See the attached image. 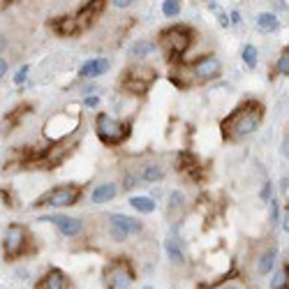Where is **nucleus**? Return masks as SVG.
Here are the masks:
<instances>
[{
  "label": "nucleus",
  "instance_id": "f257e3e1",
  "mask_svg": "<svg viewBox=\"0 0 289 289\" xmlns=\"http://www.w3.org/2000/svg\"><path fill=\"white\" fill-rule=\"evenodd\" d=\"M261 118H264V107H261L257 100L241 104L238 109H234L227 118L222 121V134L229 141H241L247 134L257 130L261 125Z\"/></svg>",
  "mask_w": 289,
  "mask_h": 289
},
{
  "label": "nucleus",
  "instance_id": "f03ea898",
  "mask_svg": "<svg viewBox=\"0 0 289 289\" xmlns=\"http://www.w3.org/2000/svg\"><path fill=\"white\" fill-rule=\"evenodd\" d=\"M84 195V185H58L42 195L35 206H51V208H65V206H74Z\"/></svg>",
  "mask_w": 289,
  "mask_h": 289
},
{
  "label": "nucleus",
  "instance_id": "7ed1b4c3",
  "mask_svg": "<svg viewBox=\"0 0 289 289\" xmlns=\"http://www.w3.org/2000/svg\"><path fill=\"white\" fill-rule=\"evenodd\" d=\"M95 125H98V137L109 146L121 144L127 137V132H130V127H127L125 123L118 121V118H111L109 113H98Z\"/></svg>",
  "mask_w": 289,
  "mask_h": 289
},
{
  "label": "nucleus",
  "instance_id": "20e7f679",
  "mask_svg": "<svg viewBox=\"0 0 289 289\" xmlns=\"http://www.w3.org/2000/svg\"><path fill=\"white\" fill-rule=\"evenodd\" d=\"M132 280H134V271L125 259L113 261L111 266L104 268V282L109 289H130Z\"/></svg>",
  "mask_w": 289,
  "mask_h": 289
},
{
  "label": "nucleus",
  "instance_id": "39448f33",
  "mask_svg": "<svg viewBox=\"0 0 289 289\" xmlns=\"http://www.w3.org/2000/svg\"><path fill=\"white\" fill-rule=\"evenodd\" d=\"M162 42H164V47H167L169 53L183 56L192 44V30L187 28V26H174V28H169L162 33Z\"/></svg>",
  "mask_w": 289,
  "mask_h": 289
},
{
  "label": "nucleus",
  "instance_id": "423d86ee",
  "mask_svg": "<svg viewBox=\"0 0 289 289\" xmlns=\"http://www.w3.org/2000/svg\"><path fill=\"white\" fill-rule=\"evenodd\" d=\"M28 245V232H26L21 224H10L5 232V241H3V247H5L7 257H19L21 252Z\"/></svg>",
  "mask_w": 289,
  "mask_h": 289
},
{
  "label": "nucleus",
  "instance_id": "0eeeda50",
  "mask_svg": "<svg viewBox=\"0 0 289 289\" xmlns=\"http://www.w3.org/2000/svg\"><path fill=\"white\" fill-rule=\"evenodd\" d=\"M190 72L195 79L199 81H210L220 76V61L215 56H201L190 65Z\"/></svg>",
  "mask_w": 289,
  "mask_h": 289
},
{
  "label": "nucleus",
  "instance_id": "6e6552de",
  "mask_svg": "<svg viewBox=\"0 0 289 289\" xmlns=\"http://www.w3.org/2000/svg\"><path fill=\"white\" fill-rule=\"evenodd\" d=\"M104 5H107V0H88L84 7H81L79 12H76V16H74V24H76V30H86L90 24H93L95 19H98L100 14H102V10H104Z\"/></svg>",
  "mask_w": 289,
  "mask_h": 289
},
{
  "label": "nucleus",
  "instance_id": "1a4fd4ad",
  "mask_svg": "<svg viewBox=\"0 0 289 289\" xmlns=\"http://www.w3.org/2000/svg\"><path fill=\"white\" fill-rule=\"evenodd\" d=\"M40 222H53L63 236H79L84 229V222L79 218H70V215H47Z\"/></svg>",
  "mask_w": 289,
  "mask_h": 289
},
{
  "label": "nucleus",
  "instance_id": "9d476101",
  "mask_svg": "<svg viewBox=\"0 0 289 289\" xmlns=\"http://www.w3.org/2000/svg\"><path fill=\"white\" fill-rule=\"evenodd\" d=\"M72 146H74V141H63V139H58V144L53 146V148H49L47 150V155L42 158V162H37V167H44V169H53V167H58V164L65 160V155L72 150Z\"/></svg>",
  "mask_w": 289,
  "mask_h": 289
},
{
  "label": "nucleus",
  "instance_id": "9b49d317",
  "mask_svg": "<svg viewBox=\"0 0 289 289\" xmlns=\"http://www.w3.org/2000/svg\"><path fill=\"white\" fill-rule=\"evenodd\" d=\"M116 195H118V185H116V183H102V185H98L93 190L90 201L100 206V204H107V201L116 199Z\"/></svg>",
  "mask_w": 289,
  "mask_h": 289
},
{
  "label": "nucleus",
  "instance_id": "f8f14e48",
  "mask_svg": "<svg viewBox=\"0 0 289 289\" xmlns=\"http://www.w3.org/2000/svg\"><path fill=\"white\" fill-rule=\"evenodd\" d=\"M37 289H67V275L61 268H51Z\"/></svg>",
  "mask_w": 289,
  "mask_h": 289
},
{
  "label": "nucleus",
  "instance_id": "ddd939ff",
  "mask_svg": "<svg viewBox=\"0 0 289 289\" xmlns=\"http://www.w3.org/2000/svg\"><path fill=\"white\" fill-rule=\"evenodd\" d=\"M109 220H111V222H116V224H121L127 234H139L141 229H144V224H141L137 218H130V215H123V213L109 215Z\"/></svg>",
  "mask_w": 289,
  "mask_h": 289
},
{
  "label": "nucleus",
  "instance_id": "4468645a",
  "mask_svg": "<svg viewBox=\"0 0 289 289\" xmlns=\"http://www.w3.org/2000/svg\"><path fill=\"white\" fill-rule=\"evenodd\" d=\"M51 26L61 37H72V35L79 33V30H76V24H74V16H61V19L51 21Z\"/></svg>",
  "mask_w": 289,
  "mask_h": 289
},
{
  "label": "nucleus",
  "instance_id": "2eb2a0df",
  "mask_svg": "<svg viewBox=\"0 0 289 289\" xmlns=\"http://www.w3.org/2000/svg\"><path fill=\"white\" fill-rule=\"evenodd\" d=\"M164 250H167L169 259L176 261V264H183V261H185V252H183V245H181V241H178V236H169L167 241H164Z\"/></svg>",
  "mask_w": 289,
  "mask_h": 289
},
{
  "label": "nucleus",
  "instance_id": "dca6fc26",
  "mask_svg": "<svg viewBox=\"0 0 289 289\" xmlns=\"http://www.w3.org/2000/svg\"><path fill=\"white\" fill-rule=\"evenodd\" d=\"M257 28H259L261 33H275V30L280 28V19L275 14H271V12H261V14L257 16Z\"/></svg>",
  "mask_w": 289,
  "mask_h": 289
},
{
  "label": "nucleus",
  "instance_id": "f3484780",
  "mask_svg": "<svg viewBox=\"0 0 289 289\" xmlns=\"http://www.w3.org/2000/svg\"><path fill=\"white\" fill-rule=\"evenodd\" d=\"M162 178H164L162 167H158V164H148V167H144L139 181H144V183H160Z\"/></svg>",
  "mask_w": 289,
  "mask_h": 289
},
{
  "label": "nucleus",
  "instance_id": "a211bd4d",
  "mask_svg": "<svg viewBox=\"0 0 289 289\" xmlns=\"http://www.w3.org/2000/svg\"><path fill=\"white\" fill-rule=\"evenodd\" d=\"M123 90H125V93H132V95H144L146 90H148V84H144V81H139V79H132V76L125 74V79H123Z\"/></svg>",
  "mask_w": 289,
  "mask_h": 289
},
{
  "label": "nucleus",
  "instance_id": "6ab92c4d",
  "mask_svg": "<svg viewBox=\"0 0 289 289\" xmlns=\"http://www.w3.org/2000/svg\"><path fill=\"white\" fill-rule=\"evenodd\" d=\"M275 255H278V247H268V252L259 257V273L266 275L273 271V264H275Z\"/></svg>",
  "mask_w": 289,
  "mask_h": 289
},
{
  "label": "nucleus",
  "instance_id": "aec40b11",
  "mask_svg": "<svg viewBox=\"0 0 289 289\" xmlns=\"http://www.w3.org/2000/svg\"><path fill=\"white\" fill-rule=\"evenodd\" d=\"M153 51H155V42H148V40H139V42H134L132 44V49H130V53L132 56H137V58H146V56H150Z\"/></svg>",
  "mask_w": 289,
  "mask_h": 289
},
{
  "label": "nucleus",
  "instance_id": "412c9836",
  "mask_svg": "<svg viewBox=\"0 0 289 289\" xmlns=\"http://www.w3.org/2000/svg\"><path fill=\"white\" fill-rule=\"evenodd\" d=\"M130 206L132 208H137L139 213H153L155 210V201L150 199V197H132Z\"/></svg>",
  "mask_w": 289,
  "mask_h": 289
},
{
  "label": "nucleus",
  "instance_id": "4be33fe9",
  "mask_svg": "<svg viewBox=\"0 0 289 289\" xmlns=\"http://www.w3.org/2000/svg\"><path fill=\"white\" fill-rule=\"evenodd\" d=\"M127 76L139 79V81H144V84L150 86V81L155 79V70H150V67H132V70H127Z\"/></svg>",
  "mask_w": 289,
  "mask_h": 289
},
{
  "label": "nucleus",
  "instance_id": "5701e85b",
  "mask_svg": "<svg viewBox=\"0 0 289 289\" xmlns=\"http://www.w3.org/2000/svg\"><path fill=\"white\" fill-rule=\"evenodd\" d=\"M287 273H289V266H287V261H284L282 271L275 273L273 280H271V289H287Z\"/></svg>",
  "mask_w": 289,
  "mask_h": 289
},
{
  "label": "nucleus",
  "instance_id": "b1692460",
  "mask_svg": "<svg viewBox=\"0 0 289 289\" xmlns=\"http://www.w3.org/2000/svg\"><path fill=\"white\" fill-rule=\"evenodd\" d=\"M162 14L167 19H174V16L181 14V0H164L162 3Z\"/></svg>",
  "mask_w": 289,
  "mask_h": 289
},
{
  "label": "nucleus",
  "instance_id": "393cba45",
  "mask_svg": "<svg viewBox=\"0 0 289 289\" xmlns=\"http://www.w3.org/2000/svg\"><path fill=\"white\" fill-rule=\"evenodd\" d=\"M210 289H250L241 278H229V280H222V282L213 284Z\"/></svg>",
  "mask_w": 289,
  "mask_h": 289
},
{
  "label": "nucleus",
  "instance_id": "a878e982",
  "mask_svg": "<svg viewBox=\"0 0 289 289\" xmlns=\"http://www.w3.org/2000/svg\"><path fill=\"white\" fill-rule=\"evenodd\" d=\"M241 56H243V63H245L250 70L252 67H257V49L252 47V44H245V47H243Z\"/></svg>",
  "mask_w": 289,
  "mask_h": 289
},
{
  "label": "nucleus",
  "instance_id": "bb28decb",
  "mask_svg": "<svg viewBox=\"0 0 289 289\" xmlns=\"http://www.w3.org/2000/svg\"><path fill=\"white\" fill-rule=\"evenodd\" d=\"M109 236H111V241H116V243H123L130 234L125 232V229L121 227V224H116V222H109Z\"/></svg>",
  "mask_w": 289,
  "mask_h": 289
},
{
  "label": "nucleus",
  "instance_id": "cd10ccee",
  "mask_svg": "<svg viewBox=\"0 0 289 289\" xmlns=\"http://www.w3.org/2000/svg\"><path fill=\"white\" fill-rule=\"evenodd\" d=\"M275 74H280V76L289 74V56H287V51H284L282 56L278 58V63H275Z\"/></svg>",
  "mask_w": 289,
  "mask_h": 289
},
{
  "label": "nucleus",
  "instance_id": "c85d7f7f",
  "mask_svg": "<svg viewBox=\"0 0 289 289\" xmlns=\"http://www.w3.org/2000/svg\"><path fill=\"white\" fill-rule=\"evenodd\" d=\"M109 67H111V63L107 61V58H98L95 61V76H102L109 72Z\"/></svg>",
  "mask_w": 289,
  "mask_h": 289
},
{
  "label": "nucleus",
  "instance_id": "c756f323",
  "mask_svg": "<svg viewBox=\"0 0 289 289\" xmlns=\"http://www.w3.org/2000/svg\"><path fill=\"white\" fill-rule=\"evenodd\" d=\"M26 79H28V65H24V67H19V70H16V74H14V84H16V86H24V84H26Z\"/></svg>",
  "mask_w": 289,
  "mask_h": 289
},
{
  "label": "nucleus",
  "instance_id": "7c9ffc66",
  "mask_svg": "<svg viewBox=\"0 0 289 289\" xmlns=\"http://www.w3.org/2000/svg\"><path fill=\"white\" fill-rule=\"evenodd\" d=\"M137 183H139V176H134V174H125V178H123V187L125 190H132Z\"/></svg>",
  "mask_w": 289,
  "mask_h": 289
},
{
  "label": "nucleus",
  "instance_id": "2f4dec72",
  "mask_svg": "<svg viewBox=\"0 0 289 289\" xmlns=\"http://www.w3.org/2000/svg\"><path fill=\"white\" fill-rule=\"evenodd\" d=\"M185 201V197H183V192H171V197H169V204H171V208H178V206Z\"/></svg>",
  "mask_w": 289,
  "mask_h": 289
},
{
  "label": "nucleus",
  "instance_id": "473e14b6",
  "mask_svg": "<svg viewBox=\"0 0 289 289\" xmlns=\"http://www.w3.org/2000/svg\"><path fill=\"white\" fill-rule=\"evenodd\" d=\"M268 204H271V222H278V218H280V204L275 199H268Z\"/></svg>",
  "mask_w": 289,
  "mask_h": 289
},
{
  "label": "nucleus",
  "instance_id": "72a5a7b5",
  "mask_svg": "<svg viewBox=\"0 0 289 289\" xmlns=\"http://www.w3.org/2000/svg\"><path fill=\"white\" fill-rule=\"evenodd\" d=\"M259 197H261V201H268L271 197H273V187H271V183L266 181L264 183V187H261V192H259Z\"/></svg>",
  "mask_w": 289,
  "mask_h": 289
},
{
  "label": "nucleus",
  "instance_id": "f704fd0d",
  "mask_svg": "<svg viewBox=\"0 0 289 289\" xmlns=\"http://www.w3.org/2000/svg\"><path fill=\"white\" fill-rule=\"evenodd\" d=\"M84 107H100V95H90V98H86L84 100Z\"/></svg>",
  "mask_w": 289,
  "mask_h": 289
},
{
  "label": "nucleus",
  "instance_id": "c9c22d12",
  "mask_svg": "<svg viewBox=\"0 0 289 289\" xmlns=\"http://www.w3.org/2000/svg\"><path fill=\"white\" fill-rule=\"evenodd\" d=\"M132 3H134V0H113V5L121 7V10H123V7H130Z\"/></svg>",
  "mask_w": 289,
  "mask_h": 289
},
{
  "label": "nucleus",
  "instance_id": "e433bc0d",
  "mask_svg": "<svg viewBox=\"0 0 289 289\" xmlns=\"http://www.w3.org/2000/svg\"><path fill=\"white\" fill-rule=\"evenodd\" d=\"M7 74V61L3 56H0V79H3V76Z\"/></svg>",
  "mask_w": 289,
  "mask_h": 289
},
{
  "label": "nucleus",
  "instance_id": "4c0bfd02",
  "mask_svg": "<svg viewBox=\"0 0 289 289\" xmlns=\"http://www.w3.org/2000/svg\"><path fill=\"white\" fill-rule=\"evenodd\" d=\"M229 21H232V26H238L241 24V14H238V12H232V19Z\"/></svg>",
  "mask_w": 289,
  "mask_h": 289
},
{
  "label": "nucleus",
  "instance_id": "58836bf2",
  "mask_svg": "<svg viewBox=\"0 0 289 289\" xmlns=\"http://www.w3.org/2000/svg\"><path fill=\"white\" fill-rule=\"evenodd\" d=\"M287 185H289V178H287V176H284V178H282V181H280V190H282V192H284V195H287Z\"/></svg>",
  "mask_w": 289,
  "mask_h": 289
},
{
  "label": "nucleus",
  "instance_id": "ea45409f",
  "mask_svg": "<svg viewBox=\"0 0 289 289\" xmlns=\"http://www.w3.org/2000/svg\"><path fill=\"white\" fill-rule=\"evenodd\" d=\"M5 49H7V37L5 35H0V53L5 51Z\"/></svg>",
  "mask_w": 289,
  "mask_h": 289
},
{
  "label": "nucleus",
  "instance_id": "a19ab883",
  "mask_svg": "<svg viewBox=\"0 0 289 289\" xmlns=\"http://www.w3.org/2000/svg\"><path fill=\"white\" fill-rule=\"evenodd\" d=\"M282 229L287 232L289 229V215H287V208H284V218H282Z\"/></svg>",
  "mask_w": 289,
  "mask_h": 289
},
{
  "label": "nucleus",
  "instance_id": "79ce46f5",
  "mask_svg": "<svg viewBox=\"0 0 289 289\" xmlns=\"http://www.w3.org/2000/svg\"><path fill=\"white\" fill-rule=\"evenodd\" d=\"M81 93H100V88H98V86H86Z\"/></svg>",
  "mask_w": 289,
  "mask_h": 289
},
{
  "label": "nucleus",
  "instance_id": "37998d69",
  "mask_svg": "<svg viewBox=\"0 0 289 289\" xmlns=\"http://www.w3.org/2000/svg\"><path fill=\"white\" fill-rule=\"evenodd\" d=\"M287 146H289V144H287V137H284V141H282V146H280V153H282V155H284V158H287Z\"/></svg>",
  "mask_w": 289,
  "mask_h": 289
},
{
  "label": "nucleus",
  "instance_id": "c03bdc74",
  "mask_svg": "<svg viewBox=\"0 0 289 289\" xmlns=\"http://www.w3.org/2000/svg\"><path fill=\"white\" fill-rule=\"evenodd\" d=\"M141 289H153V287H141Z\"/></svg>",
  "mask_w": 289,
  "mask_h": 289
}]
</instances>
